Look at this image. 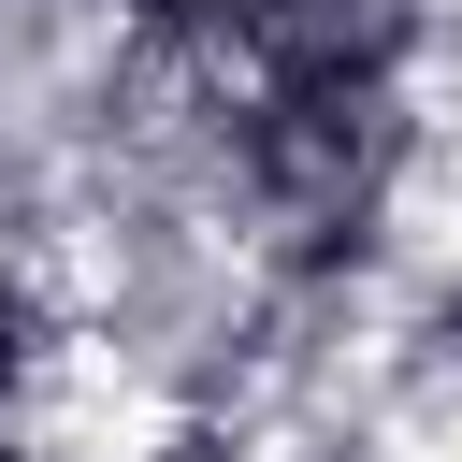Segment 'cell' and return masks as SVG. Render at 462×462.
Listing matches in <instances>:
<instances>
[{
	"label": "cell",
	"mask_w": 462,
	"mask_h": 462,
	"mask_svg": "<svg viewBox=\"0 0 462 462\" xmlns=\"http://www.w3.org/2000/svg\"><path fill=\"white\" fill-rule=\"evenodd\" d=\"M346 462H462V332H433V346L404 361V390L361 419Z\"/></svg>",
	"instance_id": "cell-1"
}]
</instances>
